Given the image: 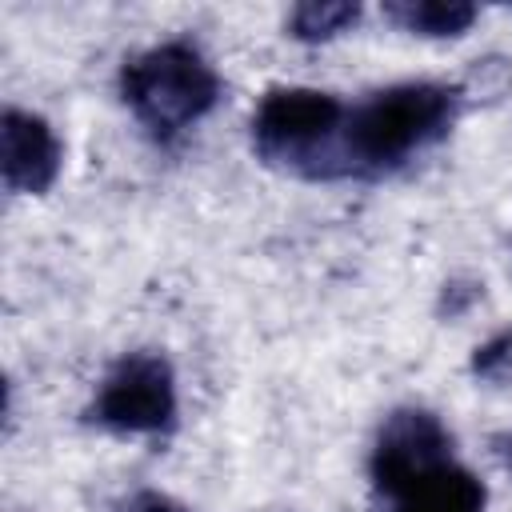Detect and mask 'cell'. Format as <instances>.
Masks as SVG:
<instances>
[{"mask_svg":"<svg viewBox=\"0 0 512 512\" xmlns=\"http://www.w3.org/2000/svg\"><path fill=\"white\" fill-rule=\"evenodd\" d=\"M456 116V88L396 84L344 120V168H392L440 140Z\"/></svg>","mask_w":512,"mask_h":512,"instance_id":"cell-1","label":"cell"},{"mask_svg":"<svg viewBox=\"0 0 512 512\" xmlns=\"http://www.w3.org/2000/svg\"><path fill=\"white\" fill-rule=\"evenodd\" d=\"M344 104L316 88H276L252 116L256 152L304 176H340L344 168Z\"/></svg>","mask_w":512,"mask_h":512,"instance_id":"cell-2","label":"cell"},{"mask_svg":"<svg viewBox=\"0 0 512 512\" xmlns=\"http://www.w3.org/2000/svg\"><path fill=\"white\" fill-rule=\"evenodd\" d=\"M120 92L136 120L168 140L216 104L220 80L192 44H160L124 64Z\"/></svg>","mask_w":512,"mask_h":512,"instance_id":"cell-3","label":"cell"},{"mask_svg":"<svg viewBox=\"0 0 512 512\" xmlns=\"http://www.w3.org/2000/svg\"><path fill=\"white\" fill-rule=\"evenodd\" d=\"M176 416L172 368L156 352L124 356L96 396V420L116 432H160Z\"/></svg>","mask_w":512,"mask_h":512,"instance_id":"cell-4","label":"cell"},{"mask_svg":"<svg viewBox=\"0 0 512 512\" xmlns=\"http://www.w3.org/2000/svg\"><path fill=\"white\" fill-rule=\"evenodd\" d=\"M440 460H452L448 432L440 428V420L432 412L404 408V412H392L388 424L380 428V440L372 452V476L380 492H396L400 484H408L412 476H420Z\"/></svg>","mask_w":512,"mask_h":512,"instance_id":"cell-5","label":"cell"},{"mask_svg":"<svg viewBox=\"0 0 512 512\" xmlns=\"http://www.w3.org/2000/svg\"><path fill=\"white\" fill-rule=\"evenodd\" d=\"M0 168L12 192H44L60 172V140L40 116L8 108L0 128Z\"/></svg>","mask_w":512,"mask_h":512,"instance_id":"cell-6","label":"cell"},{"mask_svg":"<svg viewBox=\"0 0 512 512\" xmlns=\"http://www.w3.org/2000/svg\"><path fill=\"white\" fill-rule=\"evenodd\" d=\"M388 496L392 512H484V484L452 460L424 468Z\"/></svg>","mask_w":512,"mask_h":512,"instance_id":"cell-7","label":"cell"},{"mask_svg":"<svg viewBox=\"0 0 512 512\" xmlns=\"http://www.w3.org/2000/svg\"><path fill=\"white\" fill-rule=\"evenodd\" d=\"M384 12L400 28L424 36H456L476 20V8L460 0H404V4H384Z\"/></svg>","mask_w":512,"mask_h":512,"instance_id":"cell-8","label":"cell"},{"mask_svg":"<svg viewBox=\"0 0 512 512\" xmlns=\"http://www.w3.org/2000/svg\"><path fill=\"white\" fill-rule=\"evenodd\" d=\"M356 16H360L356 4H300L292 12V36H300V40H328V36L344 32Z\"/></svg>","mask_w":512,"mask_h":512,"instance_id":"cell-9","label":"cell"},{"mask_svg":"<svg viewBox=\"0 0 512 512\" xmlns=\"http://www.w3.org/2000/svg\"><path fill=\"white\" fill-rule=\"evenodd\" d=\"M120 512H180L168 496H156V492H140V496H132Z\"/></svg>","mask_w":512,"mask_h":512,"instance_id":"cell-10","label":"cell"},{"mask_svg":"<svg viewBox=\"0 0 512 512\" xmlns=\"http://www.w3.org/2000/svg\"><path fill=\"white\" fill-rule=\"evenodd\" d=\"M508 464H512V452H508Z\"/></svg>","mask_w":512,"mask_h":512,"instance_id":"cell-11","label":"cell"}]
</instances>
